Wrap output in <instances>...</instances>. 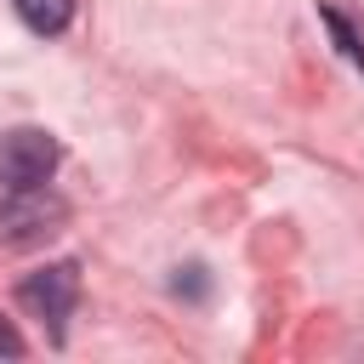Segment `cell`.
<instances>
[{"label": "cell", "instance_id": "cell-1", "mask_svg": "<svg viewBox=\"0 0 364 364\" xmlns=\"http://www.w3.org/2000/svg\"><path fill=\"white\" fill-rule=\"evenodd\" d=\"M68 205L40 182V188H6L0 199V245H46L51 233H63Z\"/></svg>", "mask_w": 364, "mask_h": 364}, {"label": "cell", "instance_id": "cell-2", "mask_svg": "<svg viewBox=\"0 0 364 364\" xmlns=\"http://www.w3.org/2000/svg\"><path fill=\"white\" fill-rule=\"evenodd\" d=\"M17 301L51 330V341H63V330H68V318H74V307H80V267H74V262H46V267H34V273L17 284Z\"/></svg>", "mask_w": 364, "mask_h": 364}, {"label": "cell", "instance_id": "cell-3", "mask_svg": "<svg viewBox=\"0 0 364 364\" xmlns=\"http://www.w3.org/2000/svg\"><path fill=\"white\" fill-rule=\"evenodd\" d=\"M57 159H63V148H57L51 131H40V125L0 131V182L6 188H40V182H51Z\"/></svg>", "mask_w": 364, "mask_h": 364}, {"label": "cell", "instance_id": "cell-4", "mask_svg": "<svg viewBox=\"0 0 364 364\" xmlns=\"http://www.w3.org/2000/svg\"><path fill=\"white\" fill-rule=\"evenodd\" d=\"M11 11L28 34H63L74 23V0H11Z\"/></svg>", "mask_w": 364, "mask_h": 364}, {"label": "cell", "instance_id": "cell-5", "mask_svg": "<svg viewBox=\"0 0 364 364\" xmlns=\"http://www.w3.org/2000/svg\"><path fill=\"white\" fill-rule=\"evenodd\" d=\"M318 17H324V28H330V34H336V46H341V57H347V63H358V68H364V34H358V28H353V23H347V17H341V11H336V6H324V11H318Z\"/></svg>", "mask_w": 364, "mask_h": 364}, {"label": "cell", "instance_id": "cell-6", "mask_svg": "<svg viewBox=\"0 0 364 364\" xmlns=\"http://www.w3.org/2000/svg\"><path fill=\"white\" fill-rule=\"evenodd\" d=\"M0 358H23V336L11 330V318H0Z\"/></svg>", "mask_w": 364, "mask_h": 364}]
</instances>
